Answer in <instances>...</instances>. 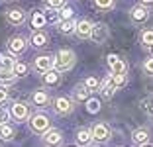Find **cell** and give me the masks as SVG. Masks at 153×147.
I'll list each match as a JSON object with an SVG mask.
<instances>
[{"mask_svg": "<svg viewBox=\"0 0 153 147\" xmlns=\"http://www.w3.org/2000/svg\"><path fill=\"white\" fill-rule=\"evenodd\" d=\"M59 20H73V8L63 6V8L59 10Z\"/></svg>", "mask_w": 153, "mask_h": 147, "instance_id": "obj_29", "label": "cell"}, {"mask_svg": "<svg viewBox=\"0 0 153 147\" xmlns=\"http://www.w3.org/2000/svg\"><path fill=\"white\" fill-rule=\"evenodd\" d=\"M6 100H8V90L0 86V104H2V102H6Z\"/></svg>", "mask_w": 153, "mask_h": 147, "instance_id": "obj_36", "label": "cell"}, {"mask_svg": "<svg viewBox=\"0 0 153 147\" xmlns=\"http://www.w3.org/2000/svg\"><path fill=\"white\" fill-rule=\"evenodd\" d=\"M65 6V0H45V8L51 10H61Z\"/></svg>", "mask_w": 153, "mask_h": 147, "instance_id": "obj_27", "label": "cell"}, {"mask_svg": "<svg viewBox=\"0 0 153 147\" xmlns=\"http://www.w3.org/2000/svg\"><path fill=\"white\" fill-rule=\"evenodd\" d=\"M30 125H32V129L36 131V134H41V135H43L47 129H51V120L45 116V114H36V116H32Z\"/></svg>", "mask_w": 153, "mask_h": 147, "instance_id": "obj_2", "label": "cell"}, {"mask_svg": "<svg viewBox=\"0 0 153 147\" xmlns=\"http://www.w3.org/2000/svg\"><path fill=\"white\" fill-rule=\"evenodd\" d=\"M53 69L55 71H67V69H71L73 65H75L76 57H75V51H71V49H61V51H57V55H55L53 59Z\"/></svg>", "mask_w": 153, "mask_h": 147, "instance_id": "obj_1", "label": "cell"}, {"mask_svg": "<svg viewBox=\"0 0 153 147\" xmlns=\"http://www.w3.org/2000/svg\"><path fill=\"white\" fill-rule=\"evenodd\" d=\"M18 76L14 75V71H8V69H0V85H14Z\"/></svg>", "mask_w": 153, "mask_h": 147, "instance_id": "obj_20", "label": "cell"}, {"mask_svg": "<svg viewBox=\"0 0 153 147\" xmlns=\"http://www.w3.org/2000/svg\"><path fill=\"white\" fill-rule=\"evenodd\" d=\"M140 41L143 47H153V30H143L140 36Z\"/></svg>", "mask_w": 153, "mask_h": 147, "instance_id": "obj_24", "label": "cell"}, {"mask_svg": "<svg viewBox=\"0 0 153 147\" xmlns=\"http://www.w3.org/2000/svg\"><path fill=\"white\" fill-rule=\"evenodd\" d=\"M143 71L147 73V75H153V57L145 59V63H143Z\"/></svg>", "mask_w": 153, "mask_h": 147, "instance_id": "obj_34", "label": "cell"}, {"mask_svg": "<svg viewBox=\"0 0 153 147\" xmlns=\"http://www.w3.org/2000/svg\"><path fill=\"white\" fill-rule=\"evenodd\" d=\"M94 6L100 10H110L114 6V0H94Z\"/></svg>", "mask_w": 153, "mask_h": 147, "instance_id": "obj_30", "label": "cell"}, {"mask_svg": "<svg viewBox=\"0 0 153 147\" xmlns=\"http://www.w3.org/2000/svg\"><path fill=\"white\" fill-rule=\"evenodd\" d=\"M43 18H45V22H49V24H57L59 22V10L47 8V12H43Z\"/></svg>", "mask_w": 153, "mask_h": 147, "instance_id": "obj_26", "label": "cell"}, {"mask_svg": "<svg viewBox=\"0 0 153 147\" xmlns=\"http://www.w3.org/2000/svg\"><path fill=\"white\" fill-rule=\"evenodd\" d=\"M116 88H118V86L114 85V76H112V75H108L106 79L102 80V94H104L106 98H110V96H112Z\"/></svg>", "mask_w": 153, "mask_h": 147, "instance_id": "obj_17", "label": "cell"}, {"mask_svg": "<svg viewBox=\"0 0 153 147\" xmlns=\"http://www.w3.org/2000/svg\"><path fill=\"white\" fill-rule=\"evenodd\" d=\"M30 41H32L33 47H43V45H47V36H45L43 31L36 30L32 33V37H30Z\"/></svg>", "mask_w": 153, "mask_h": 147, "instance_id": "obj_18", "label": "cell"}, {"mask_svg": "<svg viewBox=\"0 0 153 147\" xmlns=\"http://www.w3.org/2000/svg\"><path fill=\"white\" fill-rule=\"evenodd\" d=\"M88 110L96 112V110H98V102H96V100H92V102H88Z\"/></svg>", "mask_w": 153, "mask_h": 147, "instance_id": "obj_37", "label": "cell"}, {"mask_svg": "<svg viewBox=\"0 0 153 147\" xmlns=\"http://www.w3.org/2000/svg\"><path fill=\"white\" fill-rule=\"evenodd\" d=\"M75 139L79 145H90V141H92V134H90V129L86 128H81V129H76V134H75Z\"/></svg>", "mask_w": 153, "mask_h": 147, "instance_id": "obj_16", "label": "cell"}, {"mask_svg": "<svg viewBox=\"0 0 153 147\" xmlns=\"http://www.w3.org/2000/svg\"><path fill=\"white\" fill-rule=\"evenodd\" d=\"M141 147H151V145H147V143H145V145H141Z\"/></svg>", "mask_w": 153, "mask_h": 147, "instance_id": "obj_39", "label": "cell"}, {"mask_svg": "<svg viewBox=\"0 0 153 147\" xmlns=\"http://www.w3.org/2000/svg\"><path fill=\"white\" fill-rule=\"evenodd\" d=\"M131 141L135 145H145L149 141V131L145 128H140V129H134V134H131Z\"/></svg>", "mask_w": 153, "mask_h": 147, "instance_id": "obj_15", "label": "cell"}, {"mask_svg": "<svg viewBox=\"0 0 153 147\" xmlns=\"http://www.w3.org/2000/svg\"><path fill=\"white\" fill-rule=\"evenodd\" d=\"M76 36L81 37V39H86V37H90V31H92V24L88 22V20H81V22H76Z\"/></svg>", "mask_w": 153, "mask_h": 147, "instance_id": "obj_13", "label": "cell"}, {"mask_svg": "<svg viewBox=\"0 0 153 147\" xmlns=\"http://www.w3.org/2000/svg\"><path fill=\"white\" fill-rule=\"evenodd\" d=\"M108 65L112 69V75H126V63H124V59L118 57V55H110Z\"/></svg>", "mask_w": 153, "mask_h": 147, "instance_id": "obj_11", "label": "cell"}, {"mask_svg": "<svg viewBox=\"0 0 153 147\" xmlns=\"http://www.w3.org/2000/svg\"><path fill=\"white\" fill-rule=\"evenodd\" d=\"M32 24H33V27H43V24H45V18H43V14H41V12L33 14V18H32Z\"/></svg>", "mask_w": 153, "mask_h": 147, "instance_id": "obj_32", "label": "cell"}, {"mask_svg": "<svg viewBox=\"0 0 153 147\" xmlns=\"http://www.w3.org/2000/svg\"><path fill=\"white\" fill-rule=\"evenodd\" d=\"M108 26L106 24H94L92 26V31H90V39L94 41V43H104V41L108 39Z\"/></svg>", "mask_w": 153, "mask_h": 147, "instance_id": "obj_5", "label": "cell"}, {"mask_svg": "<svg viewBox=\"0 0 153 147\" xmlns=\"http://www.w3.org/2000/svg\"><path fill=\"white\" fill-rule=\"evenodd\" d=\"M153 0H141V4H151Z\"/></svg>", "mask_w": 153, "mask_h": 147, "instance_id": "obj_38", "label": "cell"}, {"mask_svg": "<svg viewBox=\"0 0 153 147\" xmlns=\"http://www.w3.org/2000/svg\"><path fill=\"white\" fill-rule=\"evenodd\" d=\"M151 49H153V47H151Z\"/></svg>", "mask_w": 153, "mask_h": 147, "instance_id": "obj_40", "label": "cell"}, {"mask_svg": "<svg viewBox=\"0 0 153 147\" xmlns=\"http://www.w3.org/2000/svg\"><path fill=\"white\" fill-rule=\"evenodd\" d=\"M59 79H61V75H59V71H55V69H51V71L43 73V82H45L47 86L59 85Z\"/></svg>", "mask_w": 153, "mask_h": 147, "instance_id": "obj_19", "label": "cell"}, {"mask_svg": "<svg viewBox=\"0 0 153 147\" xmlns=\"http://www.w3.org/2000/svg\"><path fill=\"white\" fill-rule=\"evenodd\" d=\"M43 143L47 147H59L63 143V134L59 129H47L43 134Z\"/></svg>", "mask_w": 153, "mask_h": 147, "instance_id": "obj_7", "label": "cell"}, {"mask_svg": "<svg viewBox=\"0 0 153 147\" xmlns=\"http://www.w3.org/2000/svg\"><path fill=\"white\" fill-rule=\"evenodd\" d=\"M27 73V65L26 63H18L16 61V65H14V75L16 76H24Z\"/></svg>", "mask_w": 153, "mask_h": 147, "instance_id": "obj_28", "label": "cell"}, {"mask_svg": "<svg viewBox=\"0 0 153 147\" xmlns=\"http://www.w3.org/2000/svg\"><path fill=\"white\" fill-rule=\"evenodd\" d=\"M14 128L8 124H0V139H4V141H10V139L14 137Z\"/></svg>", "mask_w": 153, "mask_h": 147, "instance_id": "obj_23", "label": "cell"}, {"mask_svg": "<svg viewBox=\"0 0 153 147\" xmlns=\"http://www.w3.org/2000/svg\"><path fill=\"white\" fill-rule=\"evenodd\" d=\"M53 57H49V55H39V57H36V61H33V67L37 69L39 73H47L53 69Z\"/></svg>", "mask_w": 153, "mask_h": 147, "instance_id": "obj_8", "label": "cell"}, {"mask_svg": "<svg viewBox=\"0 0 153 147\" xmlns=\"http://www.w3.org/2000/svg\"><path fill=\"white\" fill-rule=\"evenodd\" d=\"M14 65H16V59H14L12 55H4V57H0V69L14 71Z\"/></svg>", "mask_w": 153, "mask_h": 147, "instance_id": "obj_25", "label": "cell"}, {"mask_svg": "<svg viewBox=\"0 0 153 147\" xmlns=\"http://www.w3.org/2000/svg\"><path fill=\"white\" fill-rule=\"evenodd\" d=\"M6 20H8L10 24H14V26H22L24 22H26V12H24L22 8H12L6 12Z\"/></svg>", "mask_w": 153, "mask_h": 147, "instance_id": "obj_9", "label": "cell"}, {"mask_svg": "<svg viewBox=\"0 0 153 147\" xmlns=\"http://www.w3.org/2000/svg\"><path fill=\"white\" fill-rule=\"evenodd\" d=\"M82 85H85L86 88H88L90 92H92V90H96V88H98V79H94V76H88V79H86L85 82H82Z\"/></svg>", "mask_w": 153, "mask_h": 147, "instance_id": "obj_31", "label": "cell"}, {"mask_svg": "<svg viewBox=\"0 0 153 147\" xmlns=\"http://www.w3.org/2000/svg\"><path fill=\"white\" fill-rule=\"evenodd\" d=\"M90 134H92V139L98 143H106L112 137V131H110V128L106 124H94L92 129H90Z\"/></svg>", "mask_w": 153, "mask_h": 147, "instance_id": "obj_3", "label": "cell"}, {"mask_svg": "<svg viewBox=\"0 0 153 147\" xmlns=\"http://www.w3.org/2000/svg\"><path fill=\"white\" fill-rule=\"evenodd\" d=\"M8 120H10V112L0 108V124H8Z\"/></svg>", "mask_w": 153, "mask_h": 147, "instance_id": "obj_35", "label": "cell"}, {"mask_svg": "<svg viewBox=\"0 0 153 147\" xmlns=\"http://www.w3.org/2000/svg\"><path fill=\"white\" fill-rule=\"evenodd\" d=\"M57 26H59V31H61V33H71V31H75L76 22H75V18L73 20H59Z\"/></svg>", "mask_w": 153, "mask_h": 147, "instance_id": "obj_21", "label": "cell"}, {"mask_svg": "<svg viewBox=\"0 0 153 147\" xmlns=\"http://www.w3.org/2000/svg\"><path fill=\"white\" fill-rule=\"evenodd\" d=\"M10 116H12L14 120H18V122H24L30 116V108H27L26 102H14L12 110H10Z\"/></svg>", "mask_w": 153, "mask_h": 147, "instance_id": "obj_6", "label": "cell"}, {"mask_svg": "<svg viewBox=\"0 0 153 147\" xmlns=\"http://www.w3.org/2000/svg\"><path fill=\"white\" fill-rule=\"evenodd\" d=\"M130 16H131V20H134L135 24H143L145 20L149 18V10L145 8L143 4H137V6H134V8H131Z\"/></svg>", "mask_w": 153, "mask_h": 147, "instance_id": "obj_10", "label": "cell"}, {"mask_svg": "<svg viewBox=\"0 0 153 147\" xmlns=\"http://www.w3.org/2000/svg\"><path fill=\"white\" fill-rule=\"evenodd\" d=\"M73 96H75V100H81V102H85V100H88V98H90V90L86 88L85 85H79L75 90H73Z\"/></svg>", "mask_w": 153, "mask_h": 147, "instance_id": "obj_22", "label": "cell"}, {"mask_svg": "<svg viewBox=\"0 0 153 147\" xmlns=\"http://www.w3.org/2000/svg\"><path fill=\"white\" fill-rule=\"evenodd\" d=\"M32 102H33V106H47L51 102V98H49V94L41 88V90H36L32 94Z\"/></svg>", "mask_w": 153, "mask_h": 147, "instance_id": "obj_14", "label": "cell"}, {"mask_svg": "<svg viewBox=\"0 0 153 147\" xmlns=\"http://www.w3.org/2000/svg\"><path fill=\"white\" fill-rule=\"evenodd\" d=\"M24 49H26V39H24V37H12V39L8 41L10 55H18V53H22Z\"/></svg>", "mask_w": 153, "mask_h": 147, "instance_id": "obj_12", "label": "cell"}, {"mask_svg": "<svg viewBox=\"0 0 153 147\" xmlns=\"http://www.w3.org/2000/svg\"><path fill=\"white\" fill-rule=\"evenodd\" d=\"M141 110L145 112H153V98H145V100H141Z\"/></svg>", "mask_w": 153, "mask_h": 147, "instance_id": "obj_33", "label": "cell"}, {"mask_svg": "<svg viewBox=\"0 0 153 147\" xmlns=\"http://www.w3.org/2000/svg\"><path fill=\"white\" fill-rule=\"evenodd\" d=\"M53 110H55V114H59V116H67V114L73 112V102L69 100V98H65V96H57L53 100Z\"/></svg>", "mask_w": 153, "mask_h": 147, "instance_id": "obj_4", "label": "cell"}]
</instances>
